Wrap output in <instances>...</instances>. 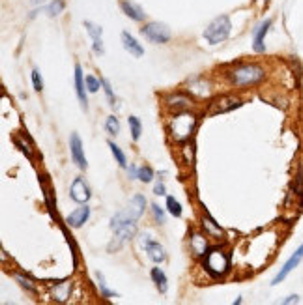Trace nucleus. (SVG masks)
I'll use <instances>...</instances> for the list:
<instances>
[{
	"instance_id": "f257e3e1",
	"label": "nucleus",
	"mask_w": 303,
	"mask_h": 305,
	"mask_svg": "<svg viewBox=\"0 0 303 305\" xmlns=\"http://www.w3.org/2000/svg\"><path fill=\"white\" fill-rule=\"evenodd\" d=\"M144 208H146V197L137 193L133 195L127 206L114 215L111 219V230L114 232V238L111 243H109V251H118V249L129 241L131 238H135L137 234V221L141 219V215L144 213Z\"/></svg>"
},
{
	"instance_id": "f03ea898",
	"label": "nucleus",
	"mask_w": 303,
	"mask_h": 305,
	"mask_svg": "<svg viewBox=\"0 0 303 305\" xmlns=\"http://www.w3.org/2000/svg\"><path fill=\"white\" fill-rule=\"evenodd\" d=\"M198 124V116L195 113H189V111H183V113H176L170 116L169 124V135L170 139L178 144H185L187 141H191V137L195 133Z\"/></svg>"
},
{
	"instance_id": "7ed1b4c3",
	"label": "nucleus",
	"mask_w": 303,
	"mask_h": 305,
	"mask_svg": "<svg viewBox=\"0 0 303 305\" xmlns=\"http://www.w3.org/2000/svg\"><path fill=\"white\" fill-rule=\"evenodd\" d=\"M228 83L238 88H247V86L260 85L266 79V70L260 64H238L236 68L228 70L225 73Z\"/></svg>"
},
{
	"instance_id": "20e7f679",
	"label": "nucleus",
	"mask_w": 303,
	"mask_h": 305,
	"mask_svg": "<svg viewBox=\"0 0 303 305\" xmlns=\"http://www.w3.org/2000/svg\"><path fill=\"white\" fill-rule=\"evenodd\" d=\"M202 268H204V271L210 273V277L221 279L230 271V256L225 249L212 247L202 258Z\"/></svg>"
},
{
	"instance_id": "39448f33",
	"label": "nucleus",
	"mask_w": 303,
	"mask_h": 305,
	"mask_svg": "<svg viewBox=\"0 0 303 305\" xmlns=\"http://www.w3.org/2000/svg\"><path fill=\"white\" fill-rule=\"evenodd\" d=\"M232 32V21L228 15H219L215 17L208 27L204 29V40L210 45H217V43H223L230 36Z\"/></svg>"
},
{
	"instance_id": "423d86ee",
	"label": "nucleus",
	"mask_w": 303,
	"mask_h": 305,
	"mask_svg": "<svg viewBox=\"0 0 303 305\" xmlns=\"http://www.w3.org/2000/svg\"><path fill=\"white\" fill-rule=\"evenodd\" d=\"M141 34L154 43H169L172 40V32H170L169 25L159 21H150L146 25H142Z\"/></svg>"
},
{
	"instance_id": "0eeeda50",
	"label": "nucleus",
	"mask_w": 303,
	"mask_h": 305,
	"mask_svg": "<svg viewBox=\"0 0 303 305\" xmlns=\"http://www.w3.org/2000/svg\"><path fill=\"white\" fill-rule=\"evenodd\" d=\"M141 247L144 249V253L148 255V258L154 264H161L165 262L167 258V251L157 240H154L150 234H142L141 236Z\"/></svg>"
},
{
	"instance_id": "6e6552de",
	"label": "nucleus",
	"mask_w": 303,
	"mask_h": 305,
	"mask_svg": "<svg viewBox=\"0 0 303 305\" xmlns=\"http://www.w3.org/2000/svg\"><path fill=\"white\" fill-rule=\"evenodd\" d=\"M301 260H303V243L296 249V251H294V255L290 256L288 260L284 262V266H282L281 270H279V273L273 277V281H271V286H277L279 283H282V281H284V279H286V277H288L290 273H292V271L296 270L297 266L301 264Z\"/></svg>"
},
{
	"instance_id": "1a4fd4ad",
	"label": "nucleus",
	"mask_w": 303,
	"mask_h": 305,
	"mask_svg": "<svg viewBox=\"0 0 303 305\" xmlns=\"http://www.w3.org/2000/svg\"><path fill=\"white\" fill-rule=\"evenodd\" d=\"M165 107H167V111L172 114L176 113H183V111H189L191 107H193V100H191L189 96H185L182 92H174V94H169L167 98H165Z\"/></svg>"
},
{
	"instance_id": "9d476101",
	"label": "nucleus",
	"mask_w": 303,
	"mask_h": 305,
	"mask_svg": "<svg viewBox=\"0 0 303 305\" xmlns=\"http://www.w3.org/2000/svg\"><path fill=\"white\" fill-rule=\"evenodd\" d=\"M243 105V101L236 96H219L210 103V114H221V113H230L234 109Z\"/></svg>"
},
{
	"instance_id": "9b49d317",
	"label": "nucleus",
	"mask_w": 303,
	"mask_h": 305,
	"mask_svg": "<svg viewBox=\"0 0 303 305\" xmlns=\"http://www.w3.org/2000/svg\"><path fill=\"white\" fill-rule=\"evenodd\" d=\"M271 25H273V19L268 17L253 29V49L256 53H266V34L269 32Z\"/></svg>"
},
{
	"instance_id": "f8f14e48",
	"label": "nucleus",
	"mask_w": 303,
	"mask_h": 305,
	"mask_svg": "<svg viewBox=\"0 0 303 305\" xmlns=\"http://www.w3.org/2000/svg\"><path fill=\"white\" fill-rule=\"evenodd\" d=\"M70 197L73 202H77V204H86L92 197V191L88 184L85 182V178H75L73 182H71V187H70Z\"/></svg>"
},
{
	"instance_id": "ddd939ff",
	"label": "nucleus",
	"mask_w": 303,
	"mask_h": 305,
	"mask_svg": "<svg viewBox=\"0 0 303 305\" xmlns=\"http://www.w3.org/2000/svg\"><path fill=\"white\" fill-rule=\"evenodd\" d=\"M70 152H71V159L73 163L77 165L81 170H86L88 167V161H86V156H85V148H83V141L77 133H71L70 135Z\"/></svg>"
},
{
	"instance_id": "4468645a",
	"label": "nucleus",
	"mask_w": 303,
	"mask_h": 305,
	"mask_svg": "<svg viewBox=\"0 0 303 305\" xmlns=\"http://www.w3.org/2000/svg\"><path fill=\"white\" fill-rule=\"evenodd\" d=\"M189 249L197 258H204L206 253L212 249L210 243H208V236L200 234V232H193L189 238Z\"/></svg>"
},
{
	"instance_id": "2eb2a0df",
	"label": "nucleus",
	"mask_w": 303,
	"mask_h": 305,
	"mask_svg": "<svg viewBox=\"0 0 303 305\" xmlns=\"http://www.w3.org/2000/svg\"><path fill=\"white\" fill-rule=\"evenodd\" d=\"M187 92H191L195 98H208L212 94V85L204 77H193L187 81Z\"/></svg>"
},
{
	"instance_id": "dca6fc26",
	"label": "nucleus",
	"mask_w": 303,
	"mask_h": 305,
	"mask_svg": "<svg viewBox=\"0 0 303 305\" xmlns=\"http://www.w3.org/2000/svg\"><path fill=\"white\" fill-rule=\"evenodd\" d=\"M88 217H90V208L86 204H81L77 210H73V212L66 217V225L71 228H81L86 221H88Z\"/></svg>"
},
{
	"instance_id": "f3484780",
	"label": "nucleus",
	"mask_w": 303,
	"mask_h": 305,
	"mask_svg": "<svg viewBox=\"0 0 303 305\" xmlns=\"http://www.w3.org/2000/svg\"><path fill=\"white\" fill-rule=\"evenodd\" d=\"M75 92H77V98H79V103L81 107L88 111V100H86V83H85V77H83V68L81 64H75Z\"/></svg>"
},
{
	"instance_id": "a211bd4d",
	"label": "nucleus",
	"mask_w": 303,
	"mask_h": 305,
	"mask_svg": "<svg viewBox=\"0 0 303 305\" xmlns=\"http://www.w3.org/2000/svg\"><path fill=\"white\" fill-rule=\"evenodd\" d=\"M120 38H122V45H124V49H126L129 55H133L135 58H141L142 55H144V47L139 43V40H137L131 32L124 30Z\"/></svg>"
},
{
	"instance_id": "6ab92c4d",
	"label": "nucleus",
	"mask_w": 303,
	"mask_h": 305,
	"mask_svg": "<svg viewBox=\"0 0 303 305\" xmlns=\"http://www.w3.org/2000/svg\"><path fill=\"white\" fill-rule=\"evenodd\" d=\"M202 230H204V234L208 236V238H213V240L225 238V232H223V228L219 227V223L213 219V217L208 212H204V215H202Z\"/></svg>"
},
{
	"instance_id": "aec40b11",
	"label": "nucleus",
	"mask_w": 303,
	"mask_h": 305,
	"mask_svg": "<svg viewBox=\"0 0 303 305\" xmlns=\"http://www.w3.org/2000/svg\"><path fill=\"white\" fill-rule=\"evenodd\" d=\"M120 10L124 14L129 17V19H133L137 23H142L146 19V14H144V10L142 6H139L137 2H131V0H120Z\"/></svg>"
},
{
	"instance_id": "412c9836",
	"label": "nucleus",
	"mask_w": 303,
	"mask_h": 305,
	"mask_svg": "<svg viewBox=\"0 0 303 305\" xmlns=\"http://www.w3.org/2000/svg\"><path fill=\"white\" fill-rule=\"evenodd\" d=\"M150 277H152V281H154L155 288L161 292V294H167V290H169V279L165 275V271H163L161 268H152Z\"/></svg>"
},
{
	"instance_id": "4be33fe9",
	"label": "nucleus",
	"mask_w": 303,
	"mask_h": 305,
	"mask_svg": "<svg viewBox=\"0 0 303 305\" xmlns=\"http://www.w3.org/2000/svg\"><path fill=\"white\" fill-rule=\"evenodd\" d=\"M70 292H71V283L62 281V283L55 284V290H53V294H51V298L55 299V301L64 303V301H68V298H70Z\"/></svg>"
},
{
	"instance_id": "5701e85b",
	"label": "nucleus",
	"mask_w": 303,
	"mask_h": 305,
	"mask_svg": "<svg viewBox=\"0 0 303 305\" xmlns=\"http://www.w3.org/2000/svg\"><path fill=\"white\" fill-rule=\"evenodd\" d=\"M127 124H129V133H131V139L133 141H139L141 139V133H142V124L139 120V116H129L127 118Z\"/></svg>"
},
{
	"instance_id": "b1692460",
	"label": "nucleus",
	"mask_w": 303,
	"mask_h": 305,
	"mask_svg": "<svg viewBox=\"0 0 303 305\" xmlns=\"http://www.w3.org/2000/svg\"><path fill=\"white\" fill-rule=\"evenodd\" d=\"M109 144V148H111V152H113V156H114V159H116V163L120 165L122 169H126L127 167V157H126V154L122 152V148L116 144L114 141H109L107 142Z\"/></svg>"
},
{
	"instance_id": "393cba45",
	"label": "nucleus",
	"mask_w": 303,
	"mask_h": 305,
	"mask_svg": "<svg viewBox=\"0 0 303 305\" xmlns=\"http://www.w3.org/2000/svg\"><path fill=\"white\" fill-rule=\"evenodd\" d=\"M96 279H98V284H99V294H101V298L105 299H111V298H118V294L113 290H109V286H107L105 283V277H103V273H96Z\"/></svg>"
},
{
	"instance_id": "a878e982",
	"label": "nucleus",
	"mask_w": 303,
	"mask_h": 305,
	"mask_svg": "<svg viewBox=\"0 0 303 305\" xmlns=\"http://www.w3.org/2000/svg\"><path fill=\"white\" fill-rule=\"evenodd\" d=\"M105 131L109 133L111 137H116L118 133H120V120L114 116V114H111V116H107L105 120Z\"/></svg>"
},
{
	"instance_id": "bb28decb",
	"label": "nucleus",
	"mask_w": 303,
	"mask_h": 305,
	"mask_svg": "<svg viewBox=\"0 0 303 305\" xmlns=\"http://www.w3.org/2000/svg\"><path fill=\"white\" fill-rule=\"evenodd\" d=\"M64 8H66V2H64V0H53V2H49L47 8H45V14L49 15V17H57V15H60L64 12Z\"/></svg>"
},
{
	"instance_id": "cd10ccee",
	"label": "nucleus",
	"mask_w": 303,
	"mask_h": 305,
	"mask_svg": "<svg viewBox=\"0 0 303 305\" xmlns=\"http://www.w3.org/2000/svg\"><path fill=\"white\" fill-rule=\"evenodd\" d=\"M167 210H169V213L172 215V217H182V204L178 202L174 197H167Z\"/></svg>"
},
{
	"instance_id": "c85d7f7f",
	"label": "nucleus",
	"mask_w": 303,
	"mask_h": 305,
	"mask_svg": "<svg viewBox=\"0 0 303 305\" xmlns=\"http://www.w3.org/2000/svg\"><path fill=\"white\" fill-rule=\"evenodd\" d=\"M99 79H101V86H103V90H105L109 105L114 107L116 105V96H114V90H113V86H111V83H109V79H105V77H99Z\"/></svg>"
},
{
	"instance_id": "c756f323",
	"label": "nucleus",
	"mask_w": 303,
	"mask_h": 305,
	"mask_svg": "<svg viewBox=\"0 0 303 305\" xmlns=\"http://www.w3.org/2000/svg\"><path fill=\"white\" fill-rule=\"evenodd\" d=\"M155 172L152 167H148V165H142V167H139V180L141 182H144V184H150L152 180H154Z\"/></svg>"
},
{
	"instance_id": "7c9ffc66",
	"label": "nucleus",
	"mask_w": 303,
	"mask_h": 305,
	"mask_svg": "<svg viewBox=\"0 0 303 305\" xmlns=\"http://www.w3.org/2000/svg\"><path fill=\"white\" fill-rule=\"evenodd\" d=\"M83 25H85L86 32H88V36H90L92 40H98V38H101V34H103V29H101V27H98L96 23L83 21Z\"/></svg>"
},
{
	"instance_id": "2f4dec72",
	"label": "nucleus",
	"mask_w": 303,
	"mask_h": 305,
	"mask_svg": "<svg viewBox=\"0 0 303 305\" xmlns=\"http://www.w3.org/2000/svg\"><path fill=\"white\" fill-rule=\"evenodd\" d=\"M85 83H86V90L90 94H96L99 88H103V86H101V79L94 77V75H86Z\"/></svg>"
},
{
	"instance_id": "473e14b6",
	"label": "nucleus",
	"mask_w": 303,
	"mask_h": 305,
	"mask_svg": "<svg viewBox=\"0 0 303 305\" xmlns=\"http://www.w3.org/2000/svg\"><path fill=\"white\" fill-rule=\"evenodd\" d=\"M30 79H32V86H34L36 92H42L43 90V79H42V73H40V70H32V73H30Z\"/></svg>"
},
{
	"instance_id": "72a5a7b5",
	"label": "nucleus",
	"mask_w": 303,
	"mask_h": 305,
	"mask_svg": "<svg viewBox=\"0 0 303 305\" xmlns=\"http://www.w3.org/2000/svg\"><path fill=\"white\" fill-rule=\"evenodd\" d=\"M15 281H17V283L21 284L23 288H25V290H29V292H36V286H34V283H32V281H30L29 277H25V275H21V273H15Z\"/></svg>"
},
{
	"instance_id": "f704fd0d",
	"label": "nucleus",
	"mask_w": 303,
	"mask_h": 305,
	"mask_svg": "<svg viewBox=\"0 0 303 305\" xmlns=\"http://www.w3.org/2000/svg\"><path fill=\"white\" fill-rule=\"evenodd\" d=\"M152 213H154V219L157 225H163L165 223V212H163V208L159 204H152Z\"/></svg>"
},
{
	"instance_id": "c9c22d12",
	"label": "nucleus",
	"mask_w": 303,
	"mask_h": 305,
	"mask_svg": "<svg viewBox=\"0 0 303 305\" xmlns=\"http://www.w3.org/2000/svg\"><path fill=\"white\" fill-rule=\"evenodd\" d=\"M92 49L96 55H103L105 53V47H103V40L98 38V40H92Z\"/></svg>"
},
{
	"instance_id": "e433bc0d",
	"label": "nucleus",
	"mask_w": 303,
	"mask_h": 305,
	"mask_svg": "<svg viewBox=\"0 0 303 305\" xmlns=\"http://www.w3.org/2000/svg\"><path fill=\"white\" fill-rule=\"evenodd\" d=\"M154 195H157V197H163V195H167V187H165V182H157V184L154 185Z\"/></svg>"
},
{
	"instance_id": "4c0bfd02",
	"label": "nucleus",
	"mask_w": 303,
	"mask_h": 305,
	"mask_svg": "<svg viewBox=\"0 0 303 305\" xmlns=\"http://www.w3.org/2000/svg\"><path fill=\"white\" fill-rule=\"evenodd\" d=\"M14 142H15V146H17V148L21 150V152H23V154H25V156H27V157H32V154H30L29 146H27L25 142H21V141H19V139H14Z\"/></svg>"
},
{
	"instance_id": "58836bf2",
	"label": "nucleus",
	"mask_w": 303,
	"mask_h": 305,
	"mask_svg": "<svg viewBox=\"0 0 303 305\" xmlns=\"http://www.w3.org/2000/svg\"><path fill=\"white\" fill-rule=\"evenodd\" d=\"M127 176H129V180H139V167L129 165L127 167Z\"/></svg>"
},
{
	"instance_id": "ea45409f",
	"label": "nucleus",
	"mask_w": 303,
	"mask_h": 305,
	"mask_svg": "<svg viewBox=\"0 0 303 305\" xmlns=\"http://www.w3.org/2000/svg\"><path fill=\"white\" fill-rule=\"evenodd\" d=\"M282 305H290V303H299V296L297 294H292V296H288V298H284L281 301Z\"/></svg>"
},
{
	"instance_id": "a19ab883",
	"label": "nucleus",
	"mask_w": 303,
	"mask_h": 305,
	"mask_svg": "<svg viewBox=\"0 0 303 305\" xmlns=\"http://www.w3.org/2000/svg\"><path fill=\"white\" fill-rule=\"evenodd\" d=\"M253 2H254V4H258V2H264V4H268L269 0H253Z\"/></svg>"
},
{
	"instance_id": "79ce46f5",
	"label": "nucleus",
	"mask_w": 303,
	"mask_h": 305,
	"mask_svg": "<svg viewBox=\"0 0 303 305\" xmlns=\"http://www.w3.org/2000/svg\"><path fill=\"white\" fill-rule=\"evenodd\" d=\"M40 2H43V0H34V4H40Z\"/></svg>"
}]
</instances>
